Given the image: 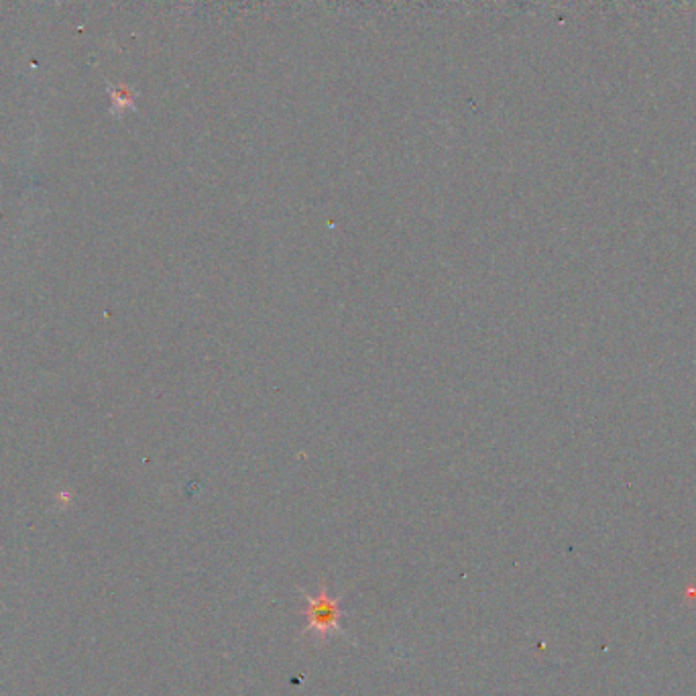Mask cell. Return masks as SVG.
Listing matches in <instances>:
<instances>
[{
  "label": "cell",
  "mask_w": 696,
  "mask_h": 696,
  "mask_svg": "<svg viewBox=\"0 0 696 696\" xmlns=\"http://www.w3.org/2000/svg\"><path fill=\"white\" fill-rule=\"evenodd\" d=\"M306 619H308V629L314 631V635L318 637L332 635L340 623V605L336 599L328 595L326 589H322L316 597L308 599Z\"/></svg>",
  "instance_id": "6da1fadb"
}]
</instances>
